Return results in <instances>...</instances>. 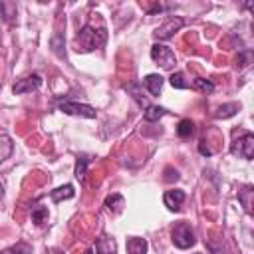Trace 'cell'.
Returning a JSON list of instances; mask_svg holds the SVG:
<instances>
[{"label":"cell","instance_id":"6da1fadb","mask_svg":"<svg viewBox=\"0 0 254 254\" xmlns=\"http://www.w3.org/2000/svg\"><path fill=\"white\" fill-rule=\"evenodd\" d=\"M105 30L101 28V30H95L93 26H89V24H85L81 30H79V34L75 36V46H77V50H81V52H91V50H95V48H99L103 42H105Z\"/></svg>","mask_w":254,"mask_h":254},{"label":"cell","instance_id":"7a4b0ae2","mask_svg":"<svg viewBox=\"0 0 254 254\" xmlns=\"http://www.w3.org/2000/svg\"><path fill=\"white\" fill-rule=\"evenodd\" d=\"M171 238H173V244H175L177 248H181V250L190 248V246L196 242V238H194V230H192V226L187 224V222H179V224L173 228Z\"/></svg>","mask_w":254,"mask_h":254},{"label":"cell","instance_id":"3957f363","mask_svg":"<svg viewBox=\"0 0 254 254\" xmlns=\"http://www.w3.org/2000/svg\"><path fill=\"white\" fill-rule=\"evenodd\" d=\"M230 153L240 157V159H246L250 161L254 157V135L252 133H242V137L234 139L232 145H230Z\"/></svg>","mask_w":254,"mask_h":254},{"label":"cell","instance_id":"277c9868","mask_svg":"<svg viewBox=\"0 0 254 254\" xmlns=\"http://www.w3.org/2000/svg\"><path fill=\"white\" fill-rule=\"evenodd\" d=\"M151 58H153L161 67H165V69H171V67L175 65V62H177L175 52H173L171 48L163 46V44H155V46L151 48Z\"/></svg>","mask_w":254,"mask_h":254},{"label":"cell","instance_id":"5b68a950","mask_svg":"<svg viewBox=\"0 0 254 254\" xmlns=\"http://www.w3.org/2000/svg\"><path fill=\"white\" fill-rule=\"evenodd\" d=\"M60 111H64V113H67V115L87 117V119H93V117H95V109H93L91 105L77 103V101H62V103H60Z\"/></svg>","mask_w":254,"mask_h":254},{"label":"cell","instance_id":"8992f818","mask_svg":"<svg viewBox=\"0 0 254 254\" xmlns=\"http://www.w3.org/2000/svg\"><path fill=\"white\" fill-rule=\"evenodd\" d=\"M183 24H185L183 18H179V16L175 18V16H173V18H169L165 24H161V26L155 30V38H157V40H169L177 30L183 28Z\"/></svg>","mask_w":254,"mask_h":254},{"label":"cell","instance_id":"52a82bcc","mask_svg":"<svg viewBox=\"0 0 254 254\" xmlns=\"http://www.w3.org/2000/svg\"><path fill=\"white\" fill-rule=\"evenodd\" d=\"M40 85H42V75H40V73H32V75H26V77L18 79L12 89H14L16 95H20V93H30V91H34V89H38Z\"/></svg>","mask_w":254,"mask_h":254},{"label":"cell","instance_id":"ba28073f","mask_svg":"<svg viewBox=\"0 0 254 254\" xmlns=\"http://www.w3.org/2000/svg\"><path fill=\"white\" fill-rule=\"evenodd\" d=\"M163 202L169 210H181V204L185 202V190L181 189H173V190H167L165 196H163Z\"/></svg>","mask_w":254,"mask_h":254},{"label":"cell","instance_id":"9c48e42d","mask_svg":"<svg viewBox=\"0 0 254 254\" xmlns=\"http://www.w3.org/2000/svg\"><path fill=\"white\" fill-rule=\"evenodd\" d=\"M95 250H97V254H117V244H115V240L111 236L103 234V236L97 238Z\"/></svg>","mask_w":254,"mask_h":254},{"label":"cell","instance_id":"30bf717a","mask_svg":"<svg viewBox=\"0 0 254 254\" xmlns=\"http://www.w3.org/2000/svg\"><path fill=\"white\" fill-rule=\"evenodd\" d=\"M143 83H145V87L149 89L151 95H159L161 93V87H163V77L159 73H149V75H145Z\"/></svg>","mask_w":254,"mask_h":254},{"label":"cell","instance_id":"8fae6325","mask_svg":"<svg viewBox=\"0 0 254 254\" xmlns=\"http://www.w3.org/2000/svg\"><path fill=\"white\" fill-rule=\"evenodd\" d=\"M125 89L131 93V97L141 105V107H149V101H147V97H145V93L141 91V83H137V81H131L129 85H125Z\"/></svg>","mask_w":254,"mask_h":254},{"label":"cell","instance_id":"7c38bea8","mask_svg":"<svg viewBox=\"0 0 254 254\" xmlns=\"http://www.w3.org/2000/svg\"><path fill=\"white\" fill-rule=\"evenodd\" d=\"M252 196H254L252 185H246V187H242V189L238 190V200L242 202V206H244V210H246L248 214H252Z\"/></svg>","mask_w":254,"mask_h":254},{"label":"cell","instance_id":"4fadbf2b","mask_svg":"<svg viewBox=\"0 0 254 254\" xmlns=\"http://www.w3.org/2000/svg\"><path fill=\"white\" fill-rule=\"evenodd\" d=\"M147 248H149V244H147L145 238L131 236V238L127 240V252H129V254H147Z\"/></svg>","mask_w":254,"mask_h":254},{"label":"cell","instance_id":"5bb4252c","mask_svg":"<svg viewBox=\"0 0 254 254\" xmlns=\"http://www.w3.org/2000/svg\"><path fill=\"white\" fill-rule=\"evenodd\" d=\"M73 194H75V190H73L71 185H64V187H60V189H56V190L50 192V196H52L54 202H62L65 198H71Z\"/></svg>","mask_w":254,"mask_h":254},{"label":"cell","instance_id":"9a60e30c","mask_svg":"<svg viewBox=\"0 0 254 254\" xmlns=\"http://www.w3.org/2000/svg\"><path fill=\"white\" fill-rule=\"evenodd\" d=\"M14 151V145H12V139L6 135V133H0V163L6 161Z\"/></svg>","mask_w":254,"mask_h":254},{"label":"cell","instance_id":"2e32d148","mask_svg":"<svg viewBox=\"0 0 254 254\" xmlns=\"http://www.w3.org/2000/svg\"><path fill=\"white\" fill-rule=\"evenodd\" d=\"M238 109H240L238 103H224V105H220V107L214 111V117H216V119H226V117H232Z\"/></svg>","mask_w":254,"mask_h":254},{"label":"cell","instance_id":"e0dca14e","mask_svg":"<svg viewBox=\"0 0 254 254\" xmlns=\"http://www.w3.org/2000/svg\"><path fill=\"white\" fill-rule=\"evenodd\" d=\"M165 113H167V109H165V107H159V105H149V107L145 109L143 117H145V121H157V119H161Z\"/></svg>","mask_w":254,"mask_h":254},{"label":"cell","instance_id":"ac0fdd59","mask_svg":"<svg viewBox=\"0 0 254 254\" xmlns=\"http://www.w3.org/2000/svg\"><path fill=\"white\" fill-rule=\"evenodd\" d=\"M192 133H194V123L190 119H181L179 127H177V135L185 139V137H190Z\"/></svg>","mask_w":254,"mask_h":254},{"label":"cell","instance_id":"d6986e66","mask_svg":"<svg viewBox=\"0 0 254 254\" xmlns=\"http://www.w3.org/2000/svg\"><path fill=\"white\" fill-rule=\"evenodd\" d=\"M123 204H125V200H123L121 194H111V196L105 198V206H107L109 210H113V212H121Z\"/></svg>","mask_w":254,"mask_h":254},{"label":"cell","instance_id":"ffe728a7","mask_svg":"<svg viewBox=\"0 0 254 254\" xmlns=\"http://www.w3.org/2000/svg\"><path fill=\"white\" fill-rule=\"evenodd\" d=\"M0 254H32V246L26 244V242H18L10 248H4Z\"/></svg>","mask_w":254,"mask_h":254},{"label":"cell","instance_id":"44dd1931","mask_svg":"<svg viewBox=\"0 0 254 254\" xmlns=\"http://www.w3.org/2000/svg\"><path fill=\"white\" fill-rule=\"evenodd\" d=\"M46 218H48V208H46V206H42V204L32 206V220H34L36 224H44Z\"/></svg>","mask_w":254,"mask_h":254},{"label":"cell","instance_id":"7402d4cb","mask_svg":"<svg viewBox=\"0 0 254 254\" xmlns=\"http://www.w3.org/2000/svg\"><path fill=\"white\" fill-rule=\"evenodd\" d=\"M169 81H171V85H173L175 89H189V81H185V73H183V71L173 73Z\"/></svg>","mask_w":254,"mask_h":254},{"label":"cell","instance_id":"603a6c76","mask_svg":"<svg viewBox=\"0 0 254 254\" xmlns=\"http://www.w3.org/2000/svg\"><path fill=\"white\" fill-rule=\"evenodd\" d=\"M87 163H89V161H87L85 157H79V159H77V163H75V173H73L77 181H83V179H85V169H87Z\"/></svg>","mask_w":254,"mask_h":254},{"label":"cell","instance_id":"cb8c5ba5","mask_svg":"<svg viewBox=\"0 0 254 254\" xmlns=\"http://www.w3.org/2000/svg\"><path fill=\"white\" fill-rule=\"evenodd\" d=\"M194 87L200 89V91H204V93H212L214 91V83L210 79H202V77H196L194 79Z\"/></svg>","mask_w":254,"mask_h":254},{"label":"cell","instance_id":"d4e9b609","mask_svg":"<svg viewBox=\"0 0 254 254\" xmlns=\"http://www.w3.org/2000/svg\"><path fill=\"white\" fill-rule=\"evenodd\" d=\"M177 179H179V171L173 169V167H167V169H165V181H167V183H173V181H177Z\"/></svg>","mask_w":254,"mask_h":254},{"label":"cell","instance_id":"484cf974","mask_svg":"<svg viewBox=\"0 0 254 254\" xmlns=\"http://www.w3.org/2000/svg\"><path fill=\"white\" fill-rule=\"evenodd\" d=\"M250 62H252V54H250V52H242V54L238 56V65H240V67H246Z\"/></svg>","mask_w":254,"mask_h":254},{"label":"cell","instance_id":"4316f807","mask_svg":"<svg viewBox=\"0 0 254 254\" xmlns=\"http://www.w3.org/2000/svg\"><path fill=\"white\" fill-rule=\"evenodd\" d=\"M62 40H64V36H56L54 40H52V46H54V52L58 54V56H64V52H62Z\"/></svg>","mask_w":254,"mask_h":254},{"label":"cell","instance_id":"83f0119b","mask_svg":"<svg viewBox=\"0 0 254 254\" xmlns=\"http://www.w3.org/2000/svg\"><path fill=\"white\" fill-rule=\"evenodd\" d=\"M198 153H200V155H206V157H210V155H212L214 151H212V149H210V147L206 145V141L202 139V141L198 143Z\"/></svg>","mask_w":254,"mask_h":254},{"label":"cell","instance_id":"f1b7e54d","mask_svg":"<svg viewBox=\"0 0 254 254\" xmlns=\"http://www.w3.org/2000/svg\"><path fill=\"white\" fill-rule=\"evenodd\" d=\"M4 196V187H2V183H0V198Z\"/></svg>","mask_w":254,"mask_h":254},{"label":"cell","instance_id":"f546056e","mask_svg":"<svg viewBox=\"0 0 254 254\" xmlns=\"http://www.w3.org/2000/svg\"><path fill=\"white\" fill-rule=\"evenodd\" d=\"M87 254H93V252H91V250H87Z\"/></svg>","mask_w":254,"mask_h":254}]
</instances>
